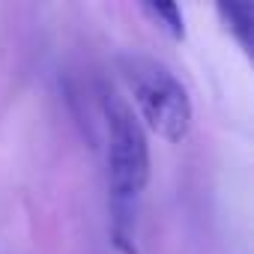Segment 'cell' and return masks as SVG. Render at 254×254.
Segmentation results:
<instances>
[{
  "label": "cell",
  "mask_w": 254,
  "mask_h": 254,
  "mask_svg": "<svg viewBox=\"0 0 254 254\" xmlns=\"http://www.w3.org/2000/svg\"><path fill=\"white\" fill-rule=\"evenodd\" d=\"M218 18L233 33V39L251 54L254 51V3H239V0H221L215 3Z\"/></svg>",
  "instance_id": "3"
},
{
  "label": "cell",
  "mask_w": 254,
  "mask_h": 254,
  "mask_svg": "<svg viewBox=\"0 0 254 254\" xmlns=\"http://www.w3.org/2000/svg\"><path fill=\"white\" fill-rule=\"evenodd\" d=\"M141 12L153 18L156 27H162L171 39H186V21H183V12L177 3H156V0H147L141 3Z\"/></svg>",
  "instance_id": "4"
},
{
  "label": "cell",
  "mask_w": 254,
  "mask_h": 254,
  "mask_svg": "<svg viewBox=\"0 0 254 254\" xmlns=\"http://www.w3.org/2000/svg\"><path fill=\"white\" fill-rule=\"evenodd\" d=\"M108 144V206L111 239L123 254H138V212L150 183V144L144 123L117 93L102 96Z\"/></svg>",
  "instance_id": "1"
},
{
  "label": "cell",
  "mask_w": 254,
  "mask_h": 254,
  "mask_svg": "<svg viewBox=\"0 0 254 254\" xmlns=\"http://www.w3.org/2000/svg\"><path fill=\"white\" fill-rule=\"evenodd\" d=\"M117 69L135 96L141 120L168 144H180L189 135L191 117H194L191 96L183 87V81L162 60L150 54H138V51L120 54Z\"/></svg>",
  "instance_id": "2"
}]
</instances>
